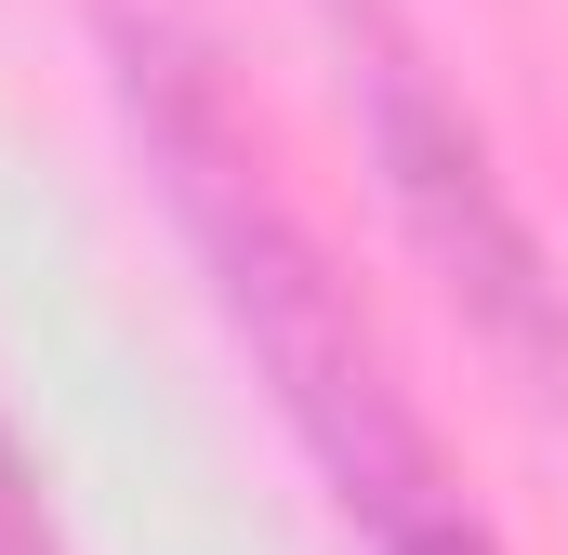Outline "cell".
Wrapping results in <instances>:
<instances>
[{"instance_id":"cell-1","label":"cell","mask_w":568,"mask_h":555,"mask_svg":"<svg viewBox=\"0 0 568 555\" xmlns=\"http://www.w3.org/2000/svg\"><path fill=\"white\" fill-rule=\"evenodd\" d=\"M93 27H106L120 107H133V133H145V172H159L172 225L199 239L225 317L252 331L265 384L291 397L304 450L344 476V503H357L371 529L424 516L436 463H424V436H410V411H397V384H384V357H371V331L344 317V291H331V265H317L304 212L278 199L265 145H252L239 93H225V53H212L199 0H93Z\"/></svg>"},{"instance_id":"cell-2","label":"cell","mask_w":568,"mask_h":555,"mask_svg":"<svg viewBox=\"0 0 568 555\" xmlns=\"http://www.w3.org/2000/svg\"><path fill=\"white\" fill-rule=\"evenodd\" d=\"M331 27H344V80H357V120H371V159H384L410 239H424L436 278L463 291V317H476L503 357H529L542 397H568V291H556V265H542V239H529V212L503 199L489 133L463 120V93L436 80V53L410 40L397 0H331Z\"/></svg>"},{"instance_id":"cell-3","label":"cell","mask_w":568,"mask_h":555,"mask_svg":"<svg viewBox=\"0 0 568 555\" xmlns=\"http://www.w3.org/2000/svg\"><path fill=\"white\" fill-rule=\"evenodd\" d=\"M384 555H489V529H476V516H463V503L436 490L424 516H397V529H384Z\"/></svg>"},{"instance_id":"cell-4","label":"cell","mask_w":568,"mask_h":555,"mask_svg":"<svg viewBox=\"0 0 568 555\" xmlns=\"http://www.w3.org/2000/svg\"><path fill=\"white\" fill-rule=\"evenodd\" d=\"M0 555H53V529H40V490H27V463H13V436H0Z\"/></svg>"}]
</instances>
